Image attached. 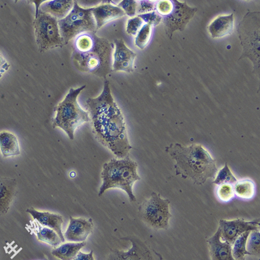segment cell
<instances>
[{
    "label": "cell",
    "instance_id": "20",
    "mask_svg": "<svg viewBox=\"0 0 260 260\" xmlns=\"http://www.w3.org/2000/svg\"><path fill=\"white\" fill-rule=\"evenodd\" d=\"M115 44L113 65L125 61H135L137 54L126 46L122 40H115Z\"/></svg>",
    "mask_w": 260,
    "mask_h": 260
},
{
    "label": "cell",
    "instance_id": "25",
    "mask_svg": "<svg viewBox=\"0 0 260 260\" xmlns=\"http://www.w3.org/2000/svg\"><path fill=\"white\" fill-rule=\"evenodd\" d=\"M259 231H252L248 237L246 250L250 255H259L260 236Z\"/></svg>",
    "mask_w": 260,
    "mask_h": 260
},
{
    "label": "cell",
    "instance_id": "9",
    "mask_svg": "<svg viewBox=\"0 0 260 260\" xmlns=\"http://www.w3.org/2000/svg\"><path fill=\"white\" fill-rule=\"evenodd\" d=\"M221 239L233 245L237 238L246 232L259 231V220L256 219L247 222L244 219H237L231 221L221 220L219 228Z\"/></svg>",
    "mask_w": 260,
    "mask_h": 260
},
{
    "label": "cell",
    "instance_id": "32",
    "mask_svg": "<svg viewBox=\"0 0 260 260\" xmlns=\"http://www.w3.org/2000/svg\"><path fill=\"white\" fill-rule=\"evenodd\" d=\"M73 260H94L93 257V251L89 253H84L80 251Z\"/></svg>",
    "mask_w": 260,
    "mask_h": 260
},
{
    "label": "cell",
    "instance_id": "22",
    "mask_svg": "<svg viewBox=\"0 0 260 260\" xmlns=\"http://www.w3.org/2000/svg\"><path fill=\"white\" fill-rule=\"evenodd\" d=\"M250 232H246L242 234L232 245V255L235 260H245V255H250L246 250V243Z\"/></svg>",
    "mask_w": 260,
    "mask_h": 260
},
{
    "label": "cell",
    "instance_id": "29",
    "mask_svg": "<svg viewBox=\"0 0 260 260\" xmlns=\"http://www.w3.org/2000/svg\"><path fill=\"white\" fill-rule=\"evenodd\" d=\"M117 7L120 8L129 17H134L137 14L138 3L133 0H124Z\"/></svg>",
    "mask_w": 260,
    "mask_h": 260
},
{
    "label": "cell",
    "instance_id": "7",
    "mask_svg": "<svg viewBox=\"0 0 260 260\" xmlns=\"http://www.w3.org/2000/svg\"><path fill=\"white\" fill-rule=\"evenodd\" d=\"M58 20L51 15L37 10L34 26L37 44L41 50H48L63 46Z\"/></svg>",
    "mask_w": 260,
    "mask_h": 260
},
{
    "label": "cell",
    "instance_id": "21",
    "mask_svg": "<svg viewBox=\"0 0 260 260\" xmlns=\"http://www.w3.org/2000/svg\"><path fill=\"white\" fill-rule=\"evenodd\" d=\"M235 194L238 198L243 200H250L254 197L255 185L249 179H244L237 181L234 186Z\"/></svg>",
    "mask_w": 260,
    "mask_h": 260
},
{
    "label": "cell",
    "instance_id": "3",
    "mask_svg": "<svg viewBox=\"0 0 260 260\" xmlns=\"http://www.w3.org/2000/svg\"><path fill=\"white\" fill-rule=\"evenodd\" d=\"M138 166V164L128 156L122 159L114 158L105 163L101 175L103 183L99 197L108 189L119 188L126 192L130 202H136L133 186L141 180L137 171Z\"/></svg>",
    "mask_w": 260,
    "mask_h": 260
},
{
    "label": "cell",
    "instance_id": "26",
    "mask_svg": "<svg viewBox=\"0 0 260 260\" xmlns=\"http://www.w3.org/2000/svg\"><path fill=\"white\" fill-rule=\"evenodd\" d=\"M151 34V25L148 24L144 25L138 34L135 40L136 45L141 49L147 46Z\"/></svg>",
    "mask_w": 260,
    "mask_h": 260
},
{
    "label": "cell",
    "instance_id": "31",
    "mask_svg": "<svg viewBox=\"0 0 260 260\" xmlns=\"http://www.w3.org/2000/svg\"><path fill=\"white\" fill-rule=\"evenodd\" d=\"M10 64L7 61L6 59L0 52V78L9 70Z\"/></svg>",
    "mask_w": 260,
    "mask_h": 260
},
{
    "label": "cell",
    "instance_id": "17",
    "mask_svg": "<svg viewBox=\"0 0 260 260\" xmlns=\"http://www.w3.org/2000/svg\"><path fill=\"white\" fill-rule=\"evenodd\" d=\"M33 223L31 226V230L36 235L38 241L47 243L54 247L62 243L55 231L47 227L42 226L37 221Z\"/></svg>",
    "mask_w": 260,
    "mask_h": 260
},
{
    "label": "cell",
    "instance_id": "14",
    "mask_svg": "<svg viewBox=\"0 0 260 260\" xmlns=\"http://www.w3.org/2000/svg\"><path fill=\"white\" fill-rule=\"evenodd\" d=\"M92 14L95 20L96 28L99 29L110 21L124 16L125 13L117 6L104 4L93 8Z\"/></svg>",
    "mask_w": 260,
    "mask_h": 260
},
{
    "label": "cell",
    "instance_id": "11",
    "mask_svg": "<svg viewBox=\"0 0 260 260\" xmlns=\"http://www.w3.org/2000/svg\"><path fill=\"white\" fill-rule=\"evenodd\" d=\"M26 212L29 213L32 218L40 225L55 231L62 242H65L62 232V224L63 221L61 215L49 212L39 211L32 207L27 209Z\"/></svg>",
    "mask_w": 260,
    "mask_h": 260
},
{
    "label": "cell",
    "instance_id": "27",
    "mask_svg": "<svg viewBox=\"0 0 260 260\" xmlns=\"http://www.w3.org/2000/svg\"><path fill=\"white\" fill-rule=\"evenodd\" d=\"M216 195L220 201L228 203L235 196L234 186L231 184L219 185L216 189Z\"/></svg>",
    "mask_w": 260,
    "mask_h": 260
},
{
    "label": "cell",
    "instance_id": "4",
    "mask_svg": "<svg viewBox=\"0 0 260 260\" xmlns=\"http://www.w3.org/2000/svg\"><path fill=\"white\" fill-rule=\"evenodd\" d=\"M85 86L83 85L76 89H71L54 109L56 114L52 119L53 127L63 129L71 140H74L76 129L83 123L90 121L88 112L82 110L77 102L78 96Z\"/></svg>",
    "mask_w": 260,
    "mask_h": 260
},
{
    "label": "cell",
    "instance_id": "18",
    "mask_svg": "<svg viewBox=\"0 0 260 260\" xmlns=\"http://www.w3.org/2000/svg\"><path fill=\"white\" fill-rule=\"evenodd\" d=\"M233 28V15L221 16L215 20L209 27L212 37H222L230 34Z\"/></svg>",
    "mask_w": 260,
    "mask_h": 260
},
{
    "label": "cell",
    "instance_id": "28",
    "mask_svg": "<svg viewBox=\"0 0 260 260\" xmlns=\"http://www.w3.org/2000/svg\"><path fill=\"white\" fill-rule=\"evenodd\" d=\"M143 25V20L139 16L129 19L127 21L126 32L130 35L137 36Z\"/></svg>",
    "mask_w": 260,
    "mask_h": 260
},
{
    "label": "cell",
    "instance_id": "13",
    "mask_svg": "<svg viewBox=\"0 0 260 260\" xmlns=\"http://www.w3.org/2000/svg\"><path fill=\"white\" fill-rule=\"evenodd\" d=\"M16 192V180L0 177V215L8 212Z\"/></svg>",
    "mask_w": 260,
    "mask_h": 260
},
{
    "label": "cell",
    "instance_id": "6",
    "mask_svg": "<svg viewBox=\"0 0 260 260\" xmlns=\"http://www.w3.org/2000/svg\"><path fill=\"white\" fill-rule=\"evenodd\" d=\"M170 204V200L162 199L160 193L153 192L150 199L145 200L139 208L140 218L150 228L167 230L172 217L169 212Z\"/></svg>",
    "mask_w": 260,
    "mask_h": 260
},
{
    "label": "cell",
    "instance_id": "16",
    "mask_svg": "<svg viewBox=\"0 0 260 260\" xmlns=\"http://www.w3.org/2000/svg\"><path fill=\"white\" fill-rule=\"evenodd\" d=\"M0 150L5 158L20 155V146L17 137L8 132L0 133Z\"/></svg>",
    "mask_w": 260,
    "mask_h": 260
},
{
    "label": "cell",
    "instance_id": "5",
    "mask_svg": "<svg viewBox=\"0 0 260 260\" xmlns=\"http://www.w3.org/2000/svg\"><path fill=\"white\" fill-rule=\"evenodd\" d=\"M92 10L93 8L83 9L75 2L70 13L58 20L63 45L68 44L71 40L83 32H96L97 28Z\"/></svg>",
    "mask_w": 260,
    "mask_h": 260
},
{
    "label": "cell",
    "instance_id": "1",
    "mask_svg": "<svg viewBox=\"0 0 260 260\" xmlns=\"http://www.w3.org/2000/svg\"><path fill=\"white\" fill-rule=\"evenodd\" d=\"M86 105L95 139L117 158L127 156L133 147L128 141L123 114L112 95L109 82L106 80L101 94L88 99Z\"/></svg>",
    "mask_w": 260,
    "mask_h": 260
},
{
    "label": "cell",
    "instance_id": "2",
    "mask_svg": "<svg viewBox=\"0 0 260 260\" xmlns=\"http://www.w3.org/2000/svg\"><path fill=\"white\" fill-rule=\"evenodd\" d=\"M166 151L176 162V175L191 180L194 185H203L208 179L214 180L217 174L216 160L201 144L185 146L172 143Z\"/></svg>",
    "mask_w": 260,
    "mask_h": 260
},
{
    "label": "cell",
    "instance_id": "12",
    "mask_svg": "<svg viewBox=\"0 0 260 260\" xmlns=\"http://www.w3.org/2000/svg\"><path fill=\"white\" fill-rule=\"evenodd\" d=\"M207 243L211 260H235L232 255V245L221 240L219 229Z\"/></svg>",
    "mask_w": 260,
    "mask_h": 260
},
{
    "label": "cell",
    "instance_id": "19",
    "mask_svg": "<svg viewBox=\"0 0 260 260\" xmlns=\"http://www.w3.org/2000/svg\"><path fill=\"white\" fill-rule=\"evenodd\" d=\"M85 245V242L68 243L53 249L51 253L53 256L61 260H73Z\"/></svg>",
    "mask_w": 260,
    "mask_h": 260
},
{
    "label": "cell",
    "instance_id": "30",
    "mask_svg": "<svg viewBox=\"0 0 260 260\" xmlns=\"http://www.w3.org/2000/svg\"><path fill=\"white\" fill-rule=\"evenodd\" d=\"M153 6L151 4L145 2H141L139 4L138 3L137 13H143L153 10Z\"/></svg>",
    "mask_w": 260,
    "mask_h": 260
},
{
    "label": "cell",
    "instance_id": "23",
    "mask_svg": "<svg viewBox=\"0 0 260 260\" xmlns=\"http://www.w3.org/2000/svg\"><path fill=\"white\" fill-rule=\"evenodd\" d=\"M75 47L77 50L83 54L90 53L95 47V40L92 35L83 34L79 35L75 41Z\"/></svg>",
    "mask_w": 260,
    "mask_h": 260
},
{
    "label": "cell",
    "instance_id": "10",
    "mask_svg": "<svg viewBox=\"0 0 260 260\" xmlns=\"http://www.w3.org/2000/svg\"><path fill=\"white\" fill-rule=\"evenodd\" d=\"M94 224L91 218H74L70 216L68 228L63 234L64 240L73 243L85 242L93 233Z\"/></svg>",
    "mask_w": 260,
    "mask_h": 260
},
{
    "label": "cell",
    "instance_id": "24",
    "mask_svg": "<svg viewBox=\"0 0 260 260\" xmlns=\"http://www.w3.org/2000/svg\"><path fill=\"white\" fill-rule=\"evenodd\" d=\"M238 181L226 162L225 166L217 173L212 184L221 185L223 184H235Z\"/></svg>",
    "mask_w": 260,
    "mask_h": 260
},
{
    "label": "cell",
    "instance_id": "8",
    "mask_svg": "<svg viewBox=\"0 0 260 260\" xmlns=\"http://www.w3.org/2000/svg\"><path fill=\"white\" fill-rule=\"evenodd\" d=\"M121 240L128 241L131 247L126 251L111 249L106 260H163L158 253L138 237L128 236Z\"/></svg>",
    "mask_w": 260,
    "mask_h": 260
},
{
    "label": "cell",
    "instance_id": "15",
    "mask_svg": "<svg viewBox=\"0 0 260 260\" xmlns=\"http://www.w3.org/2000/svg\"><path fill=\"white\" fill-rule=\"evenodd\" d=\"M74 5L72 0H54L43 3L39 10L60 20L70 13Z\"/></svg>",
    "mask_w": 260,
    "mask_h": 260
}]
</instances>
